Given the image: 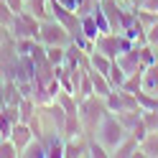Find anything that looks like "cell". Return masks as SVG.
Returning <instances> with one entry per match:
<instances>
[{
    "label": "cell",
    "mask_w": 158,
    "mask_h": 158,
    "mask_svg": "<svg viewBox=\"0 0 158 158\" xmlns=\"http://www.w3.org/2000/svg\"><path fill=\"white\" fill-rule=\"evenodd\" d=\"M79 120H82V127H84V133L87 135H94V130H97V125L102 123V117L110 112L107 110V105H105V97H100V94H89V97H82L79 100Z\"/></svg>",
    "instance_id": "obj_1"
},
{
    "label": "cell",
    "mask_w": 158,
    "mask_h": 158,
    "mask_svg": "<svg viewBox=\"0 0 158 158\" xmlns=\"http://www.w3.org/2000/svg\"><path fill=\"white\" fill-rule=\"evenodd\" d=\"M127 135V130L123 127V123L117 120V115L115 112H107L105 117H102V123L97 125V130H94V135L92 138H97L105 148H107V153H112L117 145H120V140Z\"/></svg>",
    "instance_id": "obj_2"
},
{
    "label": "cell",
    "mask_w": 158,
    "mask_h": 158,
    "mask_svg": "<svg viewBox=\"0 0 158 158\" xmlns=\"http://www.w3.org/2000/svg\"><path fill=\"white\" fill-rule=\"evenodd\" d=\"M133 44H135L133 38H127L120 31H105V33H100V36L94 38V48H97V51H102V54H107L110 59H117L123 51H127Z\"/></svg>",
    "instance_id": "obj_3"
},
{
    "label": "cell",
    "mask_w": 158,
    "mask_h": 158,
    "mask_svg": "<svg viewBox=\"0 0 158 158\" xmlns=\"http://www.w3.org/2000/svg\"><path fill=\"white\" fill-rule=\"evenodd\" d=\"M38 41L44 46H69L72 44V33L56 18H46V21H41V28H38Z\"/></svg>",
    "instance_id": "obj_4"
},
{
    "label": "cell",
    "mask_w": 158,
    "mask_h": 158,
    "mask_svg": "<svg viewBox=\"0 0 158 158\" xmlns=\"http://www.w3.org/2000/svg\"><path fill=\"white\" fill-rule=\"evenodd\" d=\"M10 28V36L15 38H38V28H41V21L33 15V13H28V10H21V13H15L13 18V23L8 26Z\"/></svg>",
    "instance_id": "obj_5"
},
{
    "label": "cell",
    "mask_w": 158,
    "mask_h": 158,
    "mask_svg": "<svg viewBox=\"0 0 158 158\" xmlns=\"http://www.w3.org/2000/svg\"><path fill=\"white\" fill-rule=\"evenodd\" d=\"M138 44H140V41H135L130 48H127V51H123L120 56L115 59V61L123 66L125 74H135V72H143V69H145L143 61H140V48H138Z\"/></svg>",
    "instance_id": "obj_6"
},
{
    "label": "cell",
    "mask_w": 158,
    "mask_h": 158,
    "mask_svg": "<svg viewBox=\"0 0 158 158\" xmlns=\"http://www.w3.org/2000/svg\"><path fill=\"white\" fill-rule=\"evenodd\" d=\"M89 151V135H74V138H64V158H87Z\"/></svg>",
    "instance_id": "obj_7"
},
{
    "label": "cell",
    "mask_w": 158,
    "mask_h": 158,
    "mask_svg": "<svg viewBox=\"0 0 158 158\" xmlns=\"http://www.w3.org/2000/svg\"><path fill=\"white\" fill-rule=\"evenodd\" d=\"M18 123H21L18 105H3V107H0V138H10L13 127Z\"/></svg>",
    "instance_id": "obj_8"
},
{
    "label": "cell",
    "mask_w": 158,
    "mask_h": 158,
    "mask_svg": "<svg viewBox=\"0 0 158 158\" xmlns=\"http://www.w3.org/2000/svg\"><path fill=\"white\" fill-rule=\"evenodd\" d=\"M110 156H112V158H127V156H135V158H138V156H140V140H138L135 135L127 133L123 140H120V145H117Z\"/></svg>",
    "instance_id": "obj_9"
},
{
    "label": "cell",
    "mask_w": 158,
    "mask_h": 158,
    "mask_svg": "<svg viewBox=\"0 0 158 158\" xmlns=\"http://www.w3.org/2000/svg\"><path fill=\"white\" fill-rule=\"evenodd\" d=\"M87 74H89V82H92V89H94V94H100V97H107L115 87L110 84V79H107V74H102V72H97V69H92V66H87Z\"/></svg>",
    "instance_id": "obj_10"
},
{
    "label": "cell",
    "mask_w": 158,
    "mask_h": 158,
    "mask_svg": "<svg viewBox=\"0 0 158 158\" xmlns=\"http://www.w3.org/2000/svg\"><path fill=\"white\" fill-rule=\"evenodd\" d=\"M10 140L15 143V148H18V156H21V151L33 140V130L28 127V123H18L15 127H13V133H10Z\"/></svg>",
    "instance_id": "obj_11"
},
{
    "label": "cell",
    "mask_w": 158,
    "mask_h": 158,
    "mask_svg": "<svg viewBox=\"0 0 158 158\" xmlns=\"http://www.w3.org/2000/svg\"><path fill=\"white\" fill-rule=\"evenodd\" d=\"M140 89L151 92V94H158V59L143 69V87Z\"/></svg>",
    "instance_id": "obj_12"
},
{
    "label": "cell",
    "mask_w": 158,
    "mask_h": 158,
    "mask_svg": "<svg viewBox=\"0 0 158 158\" xmlns=\"http://www.w3.org/2000/svg\"><path fill=\"white\" fill-rule=\"evenodd\" d=\"M26 10L33 13L38 21H46V18H51V3L48 0H26Z\"/></svg>",
    "instance_id": "obj_13"
},
{
    "label": "cell",
    "mask_w": 158,
    "mask_h": 158,
    "mask_svg": "<svg viewBox=\"0 0 158 158\" xmlns=\"http://www.w3.org/2000/svg\"><path fill=\"white\" fill-rule=\"evenodd\" d=\"M79 18H82V33L94 44V38L102 33V28H100V23H97L94 13H84V15H79Z\"/></svg>",
    "instance_id": "obj_14"
},
{
    "label": "cell",
    "mask_w": 158,
    "mask_h": 158,
    "mask_svg": "<svg viewBox=\"0 0 158 158\" xmlns=\"http://www.w3.org/2000/svg\"><path fill=\"white\" fill-rule=\"evenodd\" d=\"M140 156H145V158H158V130L143 135V140H140Z\"/></svg>",
    "instance_id": "obj_15"
},
{
    "label": "cell",
    "mask_w": 158,
    "mask_h": 158,
    "mask_svg": "<svg viewBox=\"0 0 158 158\" xmlns=\"http://www.w3.org/2000/svg\"><path fill=\"white\" fill-rule=\"evenodd\" d=\"M56 102L64 107V112H66V115H77V110H79V100H77V94H74V92L61 89V92H59V97H56Z\"/></svg>",
    "instance_id": "obj_16"
},
{
    "label": "cell",
    "mask_w": 158,
    "mask_h": 158,
    "mask_svg": "<svg viewBox=\"0 0 158 158\" xmlns=\"http://www.w3.org/2000/svg\"><path fill=\"white\" fill-rule=\"evenodd\" d=\"M21 158H46V145L41 138H33L23 151H21Z\"/></svg>",
    "instance_id": "obj_17"
},
{
    "label": "cell",
    "mask_w": 158,
    "mask_h": 158,
    "mask_svg": "<svg viewBox=\"0 0 158 158\" xmlns=\"http://www.w3.org/2000/svg\"><path fill=\"white\" fill-rule=\"evenodd\" d=\"M36 110H38V105H36L33 97H23V100L18 102V115H21V123H28V120L36 115Z\"/></svg>",
    "instance_id": "obj_18"
},
{
    "label": "cell",
    "mask_w": 158,
    "mask_h": 158,
    "mask_svg": "<svg viewBox=\"0 0 158 158\" xmlns=\"http://www.w3.org/2000/svg\"><path fill=\"white\" fill-rule=\"evenodd\" d=\"M84 127L82 120H79V112L77 115H66V123H64V138H74V135H82Z\"/></svg>",
    "instance_id": "obj_19"
},
{
    "label": "cell",
    "mask_w": 158,
    "mask_h": 158,
    "mask_svg": "<svg viewBox=\"0 0 158 158\" xmlns=\"http://www.w3.org/2000/svg\"><path fill=\"white\" fill-rule=\"evenodd\" d=\"M44 54H46V59H48L54 66H61L64 59H66V46H46Z\"/></svg>",
    "instance_id": "obj_20"
},
{
    "label": "cell",
    "mask_w": 158,
    "mask_h": 158,
    "mask_svg": "<svg viewBox=\"0 0 158 158\" xmlns=\"http://www.w3.org/2000/svg\"><path fill=\"white\" fill-rule=\"evenodd\" d=\"M135 97H138L140 110H156V107H158V94H151V92H145V89H138Z\"/></svg>",
    "instance_id": "obj_21"
},
{
    "label": "cell",
    "mask_w": 158,
    "mask_h": 158,
    "mask_svg": "<svg viewBox=\"0 0 158 158\" xmlns=\"http://www.w3.org/2000/svg\"><path fill=\"white\" fill-rule=\"evenodd\" d=\"M125 72H123V66L117 64V61H112V66H110V72H107V79H110V84L115 87V89H120L123 87V82H125Z\"/></svg>",
    "instance_id": "obj_22"
},
{
    "label": "cell",
    "mask_w": 158,
    "mask_h": 158,
    "mask_svg": "<svg viewBox=\"0 0 158 158\" xmlns=\"http://www.w3.org/2000/svg\"><path fill=\"white\" fill-rule=\"evenodd\" d=\"M140 87H143V72H135V74H127L125 77V82H123V87H120V89H125V92H138V89H140Z\"/></svg>",
    "instance_id": "obj_23"
},
{
    "label": "cell",
    "mask_w": 158,
    "mask_h": 158,
    "mask_svg": "<svg viewBox=\"0 0 158 158\" xmlns=\"http://www.w3.org/2000/svg\"><path fill=\"white\" fill-rule=\"evenodd\" d=\"M143 125H145V133L158 130V110H143Z\"/></svg>",
    "instance_id": "obj_24"
},
{
    "label": "cell",
    "mask_w": 158,
    "mask_h": 158,
    "mask_svg": "<svg viewBox=\"0 0 158 158\" xmlns=\"http://www.w3.org/2000/svg\"><path fill=\"white\" fill-rule=\"evenodd\" d=\"M18 156V148L10 138H0V158H15Z\"/></svg>",
    "instance_id": "obj_25"
},
{
    "label": "cell",
    "mask_w": 158,
    "mask_h": 158,
    "mask_svg": "<svg viewBox=\"0 0 158 158\" xmlns=\"http://www.w3.org/2000/svg\"><path fill=\"white\" fill-rule=\"evenodd\" d=\"M13 18H15V10L5 3V0H0V23H3V26H10Z\"/></svg>",
    "instance_id": "obj_26"
},
{
    "label": "cell",
    "mask_w": 158,
    "mask_h": 158,
    "mask_svg": "<svg viewBox=\"0 0 158 158\" xmlns=\"http://www.w3.org/2000/svg\"><path fill=\"white\" fill-rule=\"evenodd\" d=\"M145 44H151L153 48L158 46V21H153L151 26L145 28Z\"/></svg>",
    "instance_id": "obj_27"
},
{
    "label": "cell",
    "mask_w": 158,
    "mask_h": 158,
    "mask_svg": "<svg viewBox=\"0 0 158 158\" xmlns=\"http://www.w3.org/2000/svg\"><path fill=\"white\" fill-rule=\"evenodd\" d=\"M135 8L138 10H148V13H158V0H140Z\"/></svg>",
    "instance_id": "obj_28"
},
{
    "label": "cell",
    "mask_w": 158,
    "mask_h": 158,
    "mask_svg": "<svg viewBox=\"0 0 158 158\" xmlns=\"http://www.w3.org/2000/svg\"><path fill=\"white\" fill-rule=\"evenodd\" d=\"M10 28H8V26H3V23H0V46H3V44H8V41H10Z\"/></svg>",
    "instance_id": "obj_29"
},
{
    "label": "cell",
    "mask_w": 158,
    "mask_h": 158,
    "mask_svg": "<svg viewBox=\"0 0 158 158\" xmlns=\"http://www.w3.org/2000/svg\"><path fill=\"white\" fill-rule=\"evenodd\" d=\"M56 3H61L64 8H69V10H79V3H82V0H56Z\"/></svg>",
    "instance_id": "obj_30"
},
{
    "label": "cell",
    "mask_w": 158,
    "mask_h": 158,
    "mask_svg": "<svg viewBox=\"0 0 158 158\" xmlns=\"http://www.w3.org/2000/svg\"><path fill=\"white\" fill-rule=\"evenodd\" d=\"M5 3L10 5V8H13L15 13H21V10H26V0H5Z\"/></svg>",
    "instance_id": "obj_31"
},
{
    "label": "cell",
    "mask_w": 158,
    "mask_h": 158,
    "mask_svg": "<svg viewBox=\"0 0 158 158\" xmlns=\"http://www.w3.org/2000/svg\"><path fill=\"white\" fill-rule=\"evenodd\" d=\"M138 3H140V0H133V8H135V5H138Z\"/></svg>",
    "instance_id": "obj_32"
},
{
    "label": "cell",
    "mask_w": 158,
    "mask_h": 158,
    "mask_svg": "<svg viewBox=\"0 0 158 158\" xmlns=\"http://www.w3.org/2000/svg\"><path fill=\"white\" fill-rule=\"evenodd\" d=\"M156 54H158V46H156Z\"/></svg>",
    "instance_id": "obj_33"
}]
</instances>
